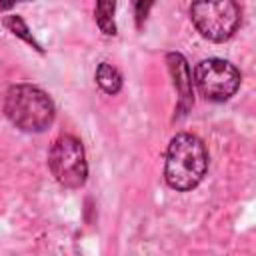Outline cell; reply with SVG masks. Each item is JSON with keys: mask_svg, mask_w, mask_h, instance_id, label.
<instances>
[{"mask_svg": "<svg viewBox=\"0 0 256 256\" xmlns=\"http://www.w3.org/2000/svg\"><path fill=\"white\" fill-rule=\"evenodd\" d=\"M190 20L202 38L220 44L240 28L242 10L236 0H192Z\"/></svg>", "mask_w": 256, "mask_h": 256, "instance_id": "3", "label": "cell"}, {"mask_svg": "<svg viewBox=\"0 0 256 256\" xmlns=\"http://www.w3.org/2000/svg\"><path fill=\"white\" fill-rule=\"evenodd\" d=\"M4 114L18 130L40 134L52 126L56 118V106L48 92H44L40 86L20 82L6 90Z\"/></svg>", "mask_w": 256, "mask_h": 256, "instance_id": "2", "label": "cell"}, {"mask_svg": "<svg viewBox=\"0 0 256 256\" xmlns=\"http://www.w3.org/2000/svg\"><path fill=\"white\" fill-rule=\"evenodd\" d=\"M116 0H96L94 4V22L100 28L104 36H116L118 26H116Z\"/></svg>", "mask_w": 256, "mask_h": 256, "instance_id": "8", "label": "cell"}, {"mask_svg": "<svg viewBox=\"0 0 256 256\" xmlns=\"http://www.w3.org/2000/svg\"><path fill=\"white\" fill-rule=\"evenodd\" d=\"M132 2V10H134V22H136V28L140 30L146 20H148V14L154 6V0H130Z\"/></svg>", "mask_w": 256, "mask_h": 256, "instance_id": "10", "label": "cell"}, {"mask_svg": "<svg viewBox=\"0 0 256 256\" xmlns=\"http://www.w3.org/2000/svg\"><path fill=\"white\" fill-rule=\"evenodd\" d=\"M164 60H166V66H168V72L172 78V86L178 94L174 120L184 118L194 106V80H192L190 64L184 58V54H180V52H166Z\"/></svg>", "mask_w": 256, "mask_h": 256, "instance_id": "6", "label": "cell"}, {"mask_svg": "<svg viewBox=\"0 0 256 256\" xmlns=\"http://www.w3.org/2000/svg\"><path fill=\"white\" fill-rule=\"evenodd\" d=\"M20 2H28V0H0V10H10L12 6L20 4Z\"/></svg>", "mask_w": 256, "mask_h": 256, "instance_id": "11", "label": "cell"}, {"mask_svg": "<svg viewBox=\"0 0 256 256\" xmlns=\"http://www.w3.org/2000/svg\"><path fill=\"white\" fill-rule=\"evenodd\" d=\"M94 80L98 88L110 96H116L122 90V74L110 64V62H100L94 72Z\"/></svg>", "mask_w": 256, "mask_h": 256, "instance_id": "9", "label": "cell"}, {"mask_svg": "<svg viewBox=\"0 0 256 256\" xmlns=\"http://www.w3.org/2000/svg\"><path fill=\"white\" fill-rule=\"evenodd\" d=\"M208 150L206 144L190 132H178L164 158V180L176 192H190L196 188L208 170Z\"/></svg>", "mask_w": 256, "mask_h": 256, "instance_id": "1", "label": "cell"}, {"mask_svg": "<svg viewBox=\"0 0 256 256\" xmlns=\"http://www.w3.org/2000/svg\"><path fill=\"white\" fill-rule=\"evenodd\" d=\"M194 86L198 88L200 96L210 102H226L230 100L242 82L240 70L222 58H204L194 68Z\"/></svg>", "mask_w": 256, "mask_h": 256, "instance_id": "5", "label": "cell"}, {"mask_svg": "<svg viewBox=\"0 0 256 256\" xmlns=\"http://www.w3.org/2000/svg\"><path fill=\"white\" fill-rule=\"evenodd\" d=\"M48 168L60 186L68 190L82 188L88 180V162L82 142L72 134L58 136L48 150Z\"/></svg>", "mask_w": 256, "mask_h": 256, "instance_id": "4", "label": "cell"}, {"mask_svg": "<svg viewBox=\"0 0 256 256\" xmlns=\"http://www.w3.org/2000/svg\"><path fill=\"white\" fill-rule=\"evenodd\" d=\"M2 26H4L12 36H16V38H20L22 42H26L32 50H36L38 54H44L42 44L36 40V36L32 34L30 26L26 24V20H24L22 16H18V14H8V16L2 18Z\"/></svg>", "mask_w": 256, "mask_h": 256, "instance_id": "7", "label": "cell"}]
</instances>
